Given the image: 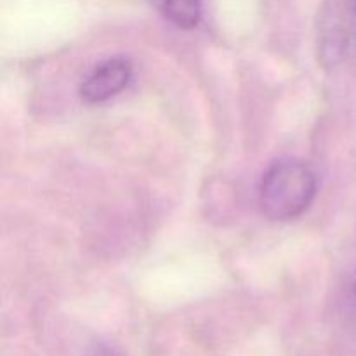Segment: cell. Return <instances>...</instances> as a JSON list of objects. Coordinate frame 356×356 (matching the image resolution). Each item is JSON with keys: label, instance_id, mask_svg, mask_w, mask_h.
<instances>
[{"label": "cell", "instance_id": "3", "mask_svg": "<svg viewBox=\"0 0 356 356\" xmlns=\"http://www.w3.org/2000/svg\"><path fill=\"white\" fill-rule=\"evenodd\" d=\"M162 13L181 30H193L202 19V0H163Z\"/></svg>", "mask_w": 356, "mask_h": 356}, {"label": "cell", "instance_id": "1", "mask_svg": "<svg viewBox=\"0 0 356 356\" xmlns=\"http://www.w3.org/2000/svg\"><path fill=\"white\" fill-rule=\"evenodd\" d=\"M316 174L302 160L282 159L263 174L259 204L273 221H291L305 214L316 197Z\"/></svg>", "mask_w": 356, "mask_h": 356}, {"label": "cell", "instance_id": "2", "mask_svg": "<svg viewBox=\"0 0 356 356\" xmlns=\"http://www.w3.org/2000/svg\"><path fill=\"white\" fill-rule=\"evenodd\" d=\"M132 80V65L125 58H111L97 65L80 83V97L99 104L120 94Z\"/></svg>", "mask_w": 356, "mask_h": 356}, {"label": "cell", "instance_id": "4", "mask_svg": "<svg viewBox=\"0 0 356 356\" xmlns=\"http://www.w3.org/2000/svg\"><path fill=\"white\" fill-rule=\"evenodd\" d=\"M86 356H124L120 351H117L115 348L108 346V344H96V346L90 348L87 351Z\"/></svg>", "mask_w": 356, "mask_h": 356}, {"label": "cell", "instance_id": "5", "mask_svg": "<svg viewBox=\"0 0 356 356\" xmlns=\"http://www.w3.org/2000/svg\"><path fill=\"white\" fill-rule=\"evenodd\" d=\"M355 301H356V285H355Z\"/></svg>", "mask_w": 356, "mask_h": 356}]
</instances>
